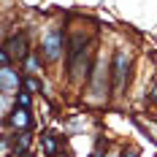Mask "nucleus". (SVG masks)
I'll use <instances>...</instances> for the list:
<instances>
[{
	"label": "nucleus",
	"mask_w": 157,
	"mask_h": 157,
	"mask_svg": "<svg viewBox=\"0 0 157 157\" xmlns=\"http://www.w3.org/2000/svg\"><path fill=\"white\" fill-rule=\"evenodd\" d=\"M87 35L84 33H73V38H71V44H68V76L78 81V78H90V49H87Z\"/></svg>",
	"instance_id": "nucleus-1"
},
{
	"label": "nucleus",
	"mask_w": 157,
	"mask_h": 157,
	"mask_svg": "<svg viewBox=\"0 0 157 157\" xmlns=\"http://www.w3.org/2000/svg\"><path fill=\"white\" fill-rule=\"evenodd\" d=\"M127 73H130V54L125 49H117L114 63H111V81H114V92L119 95L127 84Z\"/></svg>",
	"instance_id": "nucleus-2"
},
{
	"label": "nucleus",
	"mask_w": 157,
	"mask_h": 157,
	"mask_svg": "<svg viewBox=\"0 0 157 157\" xmlns=\"http://www.w3.org/2000/svg\"><path fill=\"white\" fill-rule=\"evenodd\" d=\"M63 49H65V35L60 30H52L46 38H44V44H41V54H44V60L54 63V60H60Z\"/></svg>",
	"instance_id": "nucleus-3"
},
{
	"label": "nucleus",
	"mask_w": 157,
	"mask_h": 157,
	"mask_svg": "<svg viewBox=\"0 0 157 157\" xmlns=\"http://www.w3.org/2000/svg\"><path fill=\"white\" fill-rule=\"evenodd\" d=\"M6 49H8V54L11 57H16V60H27L30 57V49H27V33H16V35H11L8 41H6Z\"/></svg>",
	"instance_id": "nucleus-4"
},
{
	"label": "nucleus",
	"mask_w": 157,
	"mask_h": 157,
	"mask_svg": "<svg viewBox=\"0 0 157 157\" xmlns=\"http://www.w3.org/2000/svg\"><path fill=\"white\" fill-rule=\"evenodd\" d=\"M90 78H92V95H95V98H103V92H106V78H109V68H106L103 60L92 68Z\"/></svg>",
	"instance_id": "nucleus-5"
},
{
	"label": "nucleus",
	"mask_w": 157,
	"mask_h": 157,
	"mask_svg": "<svg viewBox=\"0 0 157 157\" xmlns=\"http://www.w3.org/2000/svg\"><path fill=\"white\" fill-rule=\"evenodd\" d=\"M19 73H14V68H3L0 71V90H3V95L8 98V95L14 92V90H19Z\"/></svg>",
	"instance_id": "nucleus-6"
},
{
	"label": "nucleus",
	"mask_w": 157,
	"mask_h": 157,
	"mask_svg": "<svg viewBox=\"0 0 157 157\" xmlns=\"http://www.w3.org/2000/svg\"><path fill=\"white\" fill-rule=\"evenodd\" d=\"M8 125L11 127H16V130H27V127L33 125V119H30V111L27 109H19L16 106L11 114H8Z\"/></svg>",
	"instance_id": "nucleus-7"
},
{
	"label": "nucleus",
	"mask_w": 157,
	"mask_h": 157,
	"mask_svg": "<svg viewBox=\"0 0 157 157\" xmlns=\"http://www.w3.org/2000/svg\"><path fill=\"white\" fill-rule=\"evenodd\" d=\"M30 141H33V136L27 133V130H16V136H14V155L16 157H25Z\"/></svg>",
	"instance_id": "nucleus-8"
},
{
	"label": "nucleus",
	"mask_w": 157,
	"mask_h": 157,
	"mask_svg": "<svg viewBox=\"0 0 157 157\" xmlns=\"http://www.w3.org/2000/svg\"><path fill=\"white\" fill-rule=\"evenodd\" d=\"M41 146H44V155L46 157H57L60 155V141L54 133H41Z\"/></svg>",
	"instance_id": "nucleus-9"
},
{
	"label": "nucleus",
	"mask_w": 157,
	"mask_h": 157,
	"mask_svg": "<svg viewBox=\"0 0 157 157\" xmlns=\"http://www.w3.org/2000/svg\"><path fill=\"white\" fill-rule=\"evenodd\" d=\"M38 68H41V54H30V57L25 60V71H27V73H35Z\"/></svg>",
	"instance_id": "nucleus-10"
},
{
	"label": "nucleus",
	"mask_w": 157,
	"mask_h": 157,
	"mask_svg": "<svg viewBox=\"0 0 157 157\" xmlns=\"http://www.w3.org/2000/svg\"><path fill=\"white\" fill-rule=\"evenodd\" d=\"M16 106L19 109H30V92H16Z\"/></svg>",
	"instance_id": "nucleus-11"
},
{
	"label": "nucleus",
	"mask_w": 157,
	"mask_h": 157,
	"mask_svg": "<svg viewBox=\"0 0 157 157\" xmlns=\"http://www.w3.org/2000/svg\"><path fill=\"white\" fill-rule=\"evenodd\" d=\"M25 87H27L30 92H38V90H41V81H38V78H25Z\"/></svg>",
	"instance_id": "nucleus-12"
},
{
	"label": "nucleus",
	"mask_w": 157,
	"mask_h": 157,
	"mask_svg": "<svg viewBox=\"0 0 157 157\" xmlns=\"http://www.w3.org/2000/svg\"><path fill=\"white\" fill-rule=\"evenodd\" d=\"M0 65H3V68H11V54H8V49L0 52Z\"/></svg>",
	"instance_id": "nucleus-13"
},
{
	"label": "nucleus",
	"mask_w": 157,
	"mask_h": 157,
	"mask_svg": "<svg viewBox=\"0 0 157 157\" xmlns=\"http://www.w3.org/2000/svg\"><path fill=\"white\" fill-rule=\"evenodd\" d=\"M90 157H103V138H98V144H95V152Z\"/></svg>",
	"instance_id": "nucleus-14"
},
{
	"label": "nucleus",
	"mask_w": 157,
	"mask_h": 157,
	"mask_svg": "<svg viewBox=\"0 0 157 157\" xmlns=\"http://www.w3.org/2000/svg\"><path fill=\"white\" fill-rule=\"evenodd\" d=\"M119 157H138V152H133V149H125Z\"/></svg>",
	"instance_id": "nucleus-15"
},
{
	"label": "nucleus",
	"mask_w": 157,
	"mask_h": 157,
	"mask_svg": "<svg viewBox=\"0 0 157 157\" xmlns=\"http://www.w3.org/2000/svg\"><path fill=\"white\" fill-rule=\"evenodd\" d=\"M152 100H157V84H155V90H152Z\"/></svg>",
	"instance_id": "nucleus-16"
},
{
	"label": "nucleus",
	"mask_w": 157,
	"mask_h": 157,
	"mask_svg": "<svg viewBox=\"0 0 157 157\" xmlns=\"http://www.w3.org/2000/svg\"><path fill=\"white\" fill-rule=\"evenodd\" d=\"M109 157H117V155H109Z\"/></svg>",
	"instance_id": "nucleus-17"
},
{
	"label": "nucleus",
	"mask_w": 157,
	"mask_h": 157,
	"mask_svg": "<svg viewBox=\"0 0 157 157\" xmlns=\"http://www.w3.org/2000/svg\"><path fill=\"white\" fill-rule=\"evenodd\" d=\"M25 157H33V155H25Z\"/></svg>",
	"instance_id": "nucleus-18"
}]
</instances>
